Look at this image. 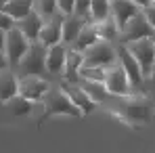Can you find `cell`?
I'll list each match as a JSON object with an SVG mask.
<instances>
[{"instance_id":"6da1fadb","label":"cell","mask_w":155,"mask_h":153,"mask_svg":"<svg viewBox=\"0 0 155 153\" xmlns=\"http://www.w3.org/2000/svg\"><path fill=\"white\" fill-rule=\"evenodd\" d=\"M99 107H103L107 113L117 118L122 124H128L134 128L151 124V120L155 115L153 103L145 95H126V97L109 95V99Z\"/></svg>"},{"instance_id":"7a4b0ae2","label":"cell","mask_w":155,"mask_h":153,"mask_svg":"<svg viewBox=\"0 0 155 153\" xmlns=\"http://www.w3.org/2000/svg\"><path fill=\"white\" fill-rule=\"evenodd\" d=\"M42 105H44V113L40 115V122L48 120L52 115H69V118H82L84 115L71 103V99L67 97V92L61 86H51V90L42 99Z\"/></svg>"},{"instance_id":"3957f363","label":"cell","mask_w":155,"mask_h":153,"mask_svg":"<svg viewBox=\"0 0 155 153\" xmlns=\"http://www.w3.org/2000/svg\"><path fill=\"white\" fill-rule=\"evenodd\" d=\"M17 67H19L21 76H42L44 78V74H46V46L40 40L31 42Z\"/></svg>"},{"instance_id":"277c9868","label":"cell","mask_w":155,"mask_h":153,"mask_svg":"<svg viewBox=\"0 0 155 153\" xmlns=\"http://www.w3.org/2000/svg\"><path fill=\"white\" fill-rule=\"evenodd\" d=\"M113 63H117V51L107 40H99L90 48L84 51V65L86 67H109Z\"/></svg>"},{"instance_id":"5b68a950","label":"cell","mask_w":155,"mask_h":153,"mask_svg":"<svg viewBox=\"0 0 155 153\" xmlns=\"http://www.w3.org/2000/svg\"><path fill=\"white\" fill-rule=\"evenodd\" d=\"M105 88L109 90V95H115V97H126V95H143V92H136L130 84L128 76L124 72V67L117 63L109 65L107 67V74H105Z\"/></svg>"},{"instance_id":"8992f818","label":"cell","mask_w":155,"mask_h":153,"mask_svg":"<svg viewBox=\"0 0 155 153\" xmlns=\"http://www.w3.org/2000/svg\"><path fill=\"white\" fill-rule=\"evenodd\" d=\"M51 90V82L42 76H17V95L31 103H40Z\"/></svg>"},{"instance_id":"52a82bcc","label":"cell","mask_w":155,"mask_h":153,"mask_svg":"<svg viewBox=\"0 0 155 153\" xmlns=\"http://www.w3.org/2000/svg\"><path fill=\"white\" fill-rule=\"evenodd\" d=\"M153 34H155V32H153V27H151V23L147 21L145 13H143V11H138V13L130 19L128 23L122 27L117 42H120V44H130V42H134V40L151 38Z\"/></svg>"},{"instance_id":"ba28073f","label":"cell","mask_w":155,"mask_h":153,"mask_svg":"<svg viewBox=\"0 0 155 153\" xmlns=\"http://www.w3.org/2000/svg\"><path fill=\"white\" fill-rule=\"evenodd\" d=\"M29 44H31V42L23 36V32H21L19 27H11V29L6 32V40H4V57H6V61H8V65L17 67L19 61L23 59V55L27 52Z\"/></svg>"},{"instance_id":"9c48e42d","label":"cell","mask_w":155,"mask_h":153,"mask_svg":"<svg viewBox=\"0 0 155 153\" xmlns=\"http://www.w3.org/2000/svg\"><path fill=\"white\" fill-rule=\"evenodd\" d=\"M126 48L130 51V55L136 59V63L140 65L143 76L147 78L151 74V67L155 65V44L151 38H143V40H134L126 44Z\"/></svg>"},{"instance_id":"30bf717a","label":"cell","mask_w":155,"mask_h":153,"mask_svg":"<svg viewBox=\"0 0 155 153\" xmlns=\"http://www.w3.org/2000/svg\"><path fill=\"white\" fill-rule=\"evenodd\" d=\"M34 111V103L23 99L21 95H15L11 97L8 101L0 103V124H8L13 120H19V118H25Z\"/></svg>"},{"instance_id":"8fae6325","label":"cell","mask_w":155,"mask_h":153,"mask_svg":"<svg viewBox=\"0 0 155 153\" xmlns=\"http://www.w3.org/2000/svg\"><path fill=\"white\" fill-rule=\"evenodd\" d=\"M115 51H117V61H120V65L124 67V72H126V76H128L132 88H134L136 92H143L145 76H143V72H140V65H138L136 59L130 55V51L126 48V44H120V42H117Z\"/></svg>"},{"instance_id":"7c38bea8","label":"cell","mask_w":155,"mask_h":153,"mask_svg":"<svg viewBox=\"0 0 155 153\" xmlns=\"http://www.w3.org/2000/svg\"><path fill=\"white\" fill-rule=\"evenodd\" d=\"M61 88L67 92V97L71 99V103L76 105V107L82 111V113H84V115L92 113V111L99 107V105L92 101V99H90V97H88V95H86V92H84L78 84H71V82H61Z\"/></svg>"},{"instance_id":"4fadbf2b","label":"cell","mask_w":155,"mask_h":153,"mask_svg":"<svg viewBox=\"0 0 155 153\" xmlns=\"http://www.w3.org/2000/svg\"><path fill=\"white\" fill-rule=\"evenodd\" d=\"M63 19H65L63 13H54L51 19L44 21V25H42V29H40V38H38L44 46H52V44H59V42H61Z\"/></svg>"},{"instance_id":"5bb4252c","label":"cell","mask_w":155,"mask_h":153,"mask_svg":"<svg viewBox=\"0 0 155 153\" xmlns=\"http://www.w3.org/2000/svg\"><path fill=\"white\" fill-rule=\"evenodd\" d=\"M65 57H67V46H65L63 42L52 44V46H46V74L63 76Z\"/></svg>"},{"instance_id":"9a60e30c","label":"cell","mask_w":155,"mask_h":153,"mask_svg":"<svg viewBox=\"0 0 155 153\" xmlns=\"http://www.w3.org/2000/svg\"><path fill=\"white\" fill-rule=\"evenodd\" d=\"M138 11L140 8L132 0H111V19L115 21V25L120 27V32Z\"/></svg>"},{"instance_id":"2e32d148","label":"cell","mask_w":155,"mask_h":153,"mask_svg":"<svg viewBox=\"0 0 155 153\" xmlns=\"http://www.w3.org/2000/svg\"><path fill=\"white\" fill-rule=\"evenodd\" d=\"M44 25V19L31 8L29 13H27L23 19H19V21H15V27H19L21 32H23V36H25L29 42H36L38 38H40V29Z\"/></svg>"},{"instance_id":"e0dca14e","label":"cell","mask_w":155,"mask_h":153,"mask_svg":"<svg viewBox=\"0 0 155 153\" xmlns=\"http://www.w3.org/2000/svg\"><path fill=\"white\" fill-rule=\"evenodd\" d=\"M88 23V19H84V17H78L76 13H71V15H65V19H63V27H61V42L65 44V46H71V42L78 38V34L82 32V27Z\"/></svg>"},{"instance_id":"ac0fdd59","label":"cell","mask_w":155,"mask_h":153,"mask_svg":"<svg viewBox=\"0 0 155 153\" xmlns=\"http://www.w3.org/2000/svg\"><path fill=\"white\" fill-rule=\"evenodd\" d=\"M84 65V52L69 48L67 46V57H65V69H63V82H71L76 84L80 78V69Z\"/></svg>"},{"instance_id":"d6986e66","label":"cell","mask_w":155,"mask_h":153,"mask_svg":"<svg viewBox=\"0 0 155 153\" xmlns=\"http://www.w3.org/2000/svg\"><path fill=\"white\" fill-rule=\"evenodd\" d=\"M78 86L97 103V105H103L109 99V90L105 88V82H94V80H86V78H78L76 82Z\"/></svg>"},{"instance_id":"ffe728a7","label":"cell","mask_w":155,"mask_h":153,"mask_svg":"<svg viewBox=\"0 0 155 153\" xmlns=\"http://www.w3.org/2000/svg\"><path fill=\"white\" fill-rule=\"evenodd\" d=\"M94 42H99V34H97V29H94V23H86V25L82 27V32L78 34V38L71 42V46L69 48H76V51L84 52L86 48H90Z\"/></svg>"},{"instance_id":"44dd1931","label":"cell","mask_w":155,"mask_h":153,"mask_svg":"<svg viewBox=\"0 0 155 153\" xmlns=\"http://www.w3.org/2000/svg\"><path fill=\"white\" fill-rule=\"evenodd\" d=\"M0 11L6 13L13 21H19V19H23L27 13L31 11V0H8Z\"/></svg>"},{"instance_id":"7402d4cb","label":"cell","mask_w":155,"mask_h":153,"mask_svg":"<svg viewBox=\"0 0 155 153\" xmlns=\"http://www.w3.org/2000/svg\"><path fill=\"white\" fill-rule=\"evenodd\" d=\"M15 95H17V76L6 69L0 72V103L8 101Z\"/></svg>"},{"instance_id":"603a6c76","label":"cell","mask_w":155,"mask_h":153,"mask_svg":"<svg viewBox=\"0 0 155 153\" xmlns=\"http://www.w3.org/2000/svg\"><path fill=\"white\" fill-rule=\"evenodd\" d=\"M94 29L99 34V40H107V42H113L120 38V27L115 25V21L111 17H107L105 21H99L94 23Z\"/></svg>"},{"instance_id":"cb8c5ba5","label":"cell","mask_w":155,"mask_h":153,"mask_svg":"<svg viewBox=\"0 0 155 153\" xmlns=\"http://www.w3.org/2000/svg\"><path fill=\"white\" fill-rule=\"evenodd\" d=\"M111 17V0H92L90 4V23H99Z\"/></svg>"},{"instance_id":"d4e9b609","label":"cell","mask_w":155,"mask_h":153,"mask_svg":"<svg viewBox=\"0 0 155 153\" xmlns=\"http://www.w3.org/2000/svg\"><path fill=\"white\" fill-rule=\"evenodd\" d=\"M31 8L46 21V19H51L54 13H59V8H57V0H31Z\"/></svg>"},{"instance_id":"484cf974","label":"cell","mask_w":155,"mask_h":153,"mask_svg":"<svg viewBox=\"0 0 155 153\" xmlns=\"http://www.w3.org/2000/svg\"><path fill=\"white\" fill-rule=\"evenodd\" d=\"M105 74H107V67H86V65H82V69H80V78L94 80V82H105Z\"/></svg>"},{"instance_id":"4316f807","label":"cell","mask_w":155,"mask_h":153,"mask_svg":"<svg viewBox=\"0 0 155 153\" xmlns=\"http://www.w3.org/2000/svg\"><path fill=\"white\" fill-rule=\"evenodd\" d=\"M90 4H92V0H76L74 13H76L78 17H84V19L90 21Z\"/></svg>"},{"instance_id":"83f0119b","label":"cell","mask_w":155,"mask_h":153,"mask_svg":"<svg viewBox=\"0 0 155 153\" xmlns=\"http://www.w3.org/2000/svg\"><path fill=\"white\" fill-rule=\"evenodd\" d=\"M57 8L63 15H71L76 8V0H57Z\"/></svg>"},{"instance_id":"f1b7e54d","label":"cell","mask_w":155,"mask_h":153,"mask_svg":"<svg viewBox=\"0 0 155 153\" xmlns=\"http://www.w3.org/2000/svg\"><path fill=\"white\" fill-rule=\"evenodd\" d=\"M11 27H15V21L6 15V13H2L0 11V29H4V32H8Z\"/></svg>"},{"instance_id":"f546056e","label":"cell","mask_w":155,"mask_h":153,"mask_svg":"<svg viewBox=\"0 0 155 153\" xmlns=\"http://www.w3.org/2000/svg\"><path fill=\"white\" fill-rule=\"evenodd\" d=\"M143 13H145L147 21L151 23V27H153V32H155V4H151V6H147V8H143Z\"/></svg>"},{"instance_id":"4dcf8cb0","label":"cell","mask_w":155,"mask_h":153,"mask_svg":"<svg viewBox=\"0 0 155 153\" xmlns=\"http://www.w3.org/2000/svg\"><path fill=\"white\" fill-rule=\"evenodd\" d=\"M132 2H134V4H136V6H138V8H140V11H143V8H147V6H151V4H153V0H132Z\"/></svg>"},{"instance_id":"1f68e13d","label":"cell","mask_w":155,"mask_h":153,"mask_svg":"<svg viewBox=\"0 0 155 153\" xmlns=\"http://www.w3.org/2000/svg\"><path fill=\"white\" fill-rule=\"evenodd\" d=\"M8 67V61H6V57H4V52H0V72H4Z\"/></svg>"},{"instance_id":"d6a6232c","label":"cell","mask_w":155,"mask_h":153,"mask_svg":"<svg viewBox=\"0 0 155 153\" xmlns=\"http://www.w3.org/2000/svg\"><path fill=\"white\" fill-rule=\"evenodd\" d=\"M4 40H6V32L0 29V52H4Z\"/></svg>"},{"instance_id":"836d02e7","label":"cell","mask_w":155,"mask_h":153,"mask_svg":"<svg viewBox=\"0 0 155 153\" xmlns=\"http://www.w3.org/2000/svg\"><path fill=\"white\" fill-rule=\"evenodd\" d=\"M147 78L151 80V86H153V88H155V65H153V67H151V74H149V76H147Z\"/></svg>"},{"instance_id":"e575fe53","label":"cell","mask_w":155,"mask_h":153,"mask_svg":"<svg viewBox=\"0 0 155 153\" xmlns=\"http://www.w3.org/2000/svg\"><path fill=\"white\" fill-rule=\"evenodd\" d=\"M6 2H8V0H0V8H2V6H4Z\"/></svg>"},{"instance_id":"d590c367","label":"cell","mask_w":155,"mask_h":153,"mask_svg":"<svg viewBox=\"0 0 155 153\" xmlns=\"http://www.w3.org/2000/svg\"><path fill=\"white\" fill-rule=\"evenodd\" d=\"M151 40H153V44H155V34H153V36H151Z\"/></svg>"},{"instance_id":"8d00e7d4","label":"cell","mask_w":155,"mask_h":153,"mask_svg":"<svg viewBox=\"0 0 155 153\" xmlns=\"http://www.w3.org/2000/svg\"><path fill=\"white\" fill-rule=\"evenodd\" d=\"M153 4H155V0H153Z\"/></svg>"}]
</instances>
